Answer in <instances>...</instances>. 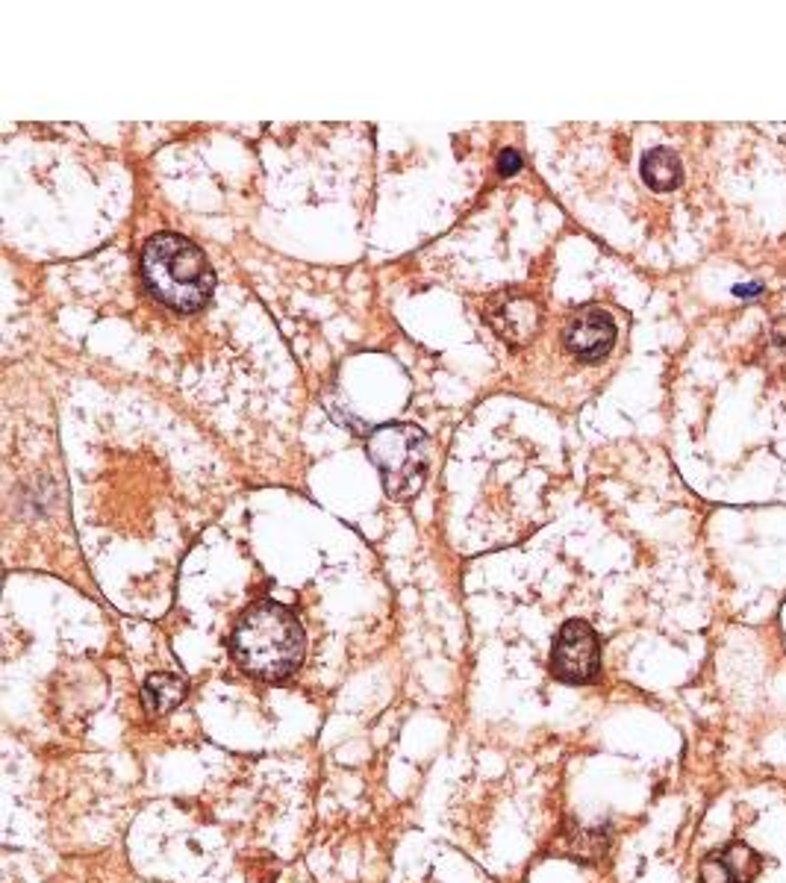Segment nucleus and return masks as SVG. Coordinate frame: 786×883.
<instances>
[{"label": "nucleus", "instance_id": "obj_1", "mask_svg": "<svg viewBox=\"0 0 786 883\" xmlns=\"http://www.w3.org/2000/svg\"><path fill=\"white\" fill-rule=\"evenodd\" d=\"M230 648L242 672L262 680H280L304 663L307 636L289 607L260 601L239 619Z\"/></svg>", "mask_w": 786, "mask_h": 883}, {"label": "nucleus", "instance_id": "obj_2", "mask_svg": "<svg viewBox=\"0 0 786 883\" xmlns=\"http://www.w3.org/2000/svg\"><path fill=\"white\" fill-rule=\"evenodd\" d=\"M142 283L151 298L177 312L201 310L215 289L204 251L177 233H157L142 248Z\"/></svg>", "mask_w": 786, "mask_h": 883}, {"label": "nucleus", "instance_id": "obj_3", "mask_svg": "<svg viewBox=\"0 0 786 883\" xmlns=\"http://www.w3.org/2000/svg\"><path fill=\"white\" fill-rule=\"evenodd\" d=\"M368 457L380 468L389 498L410 501L427 474V439L413 424H386L368 436Z\"/></svg>", "mask_w": 786, "mask_h": 883}, {"label": "nucleus", "instance_id": "obj_4", "mask_svg": "<svg viewBox=\"0 0 786 883\" xmlns=\"http://www.w3.org/2000/svg\"><path fill=\"white\" fill-rule=\"evenodd\" d=\"M601 669L598 636L586 622H566L551 648V672L563 683H589Z\"/></svg>", "mask_w": 786, "mask_h": 883}, {"label": "nucleus", "instance_id": "obj_5", "mask_svg": "<svg viewBox=\"0 0 786 883\" xmlns=\"http://www.w3.org/2000/svg\"><path fill=\"white\" fill-rule=\"evenodd\" d=\"M566 348L583 363H598L604 360L613 345H616V324L604 310H580L572 315V321L563 330Z\"/></svg>", "mask_w": 786, "mask_h": 883}, {"label": "nucleus", "instance_id": "obj_6", "mask_svg": "<svg viewBox=\"0 0 786 883\" xmlns=\"http://www.w3.org/2000/svg\"><path fill=\"white\" fill-rule=\"evenodd\" d=\"M489 324L492 330L510 342V345H524L527 339H533L542 327V310L536 301H530L527 295H516V292H504L492 301Z\"/></svg>", "mask_w": 786, "mask_h": 883}, {"label": "nucleus", "instance_id": "obj_7", "mask_svg": "<svg viewBox=\"0 0 786 883\" xmlns=\"http://www.w3.org/2000/svg\"><path fill=\"white\" fill-rule=\"evenodd\" d=\"M757 872H760V857L745 842H734L704 857L701 883H751Z\"/></svg>", "mask_w": 786, "mask_h": 883}, {"label": "nucleus", "instance_id": "obj_8", "mask_svg": "<svg viewBox=\"0 0 786 883\" xmlns=\"http://www.w3.org/2000/svg\"><path fill=\"white\" fill-rule=\"evenodd\" d=\"M189 692V683L183 677L171 675V672H157L145 680V689H142V698H145V707L151 716H162L168 710H174Z\"/></svg>", "mask_w": 786, "mask_h": 883}, {"label": "nucleus", "instance_id": "obj_9", "mask_svg": "<svg viewBox=\"0 0 786 883\" xmlns=\"http://www.w3.org/2000/svg\"><path fill=\"white\" fill-rule=\"evenodd\" d=\"M642 180L654 189V192H672L683 177L681 159L675 151L666 148H654L642 156Z\"/></svg>", "mask_w": 786, "mask_h": 883}, {"label": "nucleus", "instance_id": "obj_10", "mask_svg": "<svg viewBox=\"0 0 786 883\" xmlns=\"http://www.w3.org/2000/svg\"><path fill=\"white\" fill-rule=\"evenodd\" d=\"M519 168H522V156H519V151L507 148V151L501 154V159H498V171H501L504 177H513Z\"/></svg>", "mask_w": 786, "mask_h": 883}, {"label": "nucleus", "instance_id": "obj_11", "mask_svg": "<svg viewBox=\"0 0 786 883\" xmlns=\"http://www.w3.org/2000/svg\"><path fill=\"white\" fill-rule=\"evenodd\" d=\"M760 292V286H734L736 298H754Z\"/></svg>", "mask_w": 786, "mask_h": 883}]
</instances>
